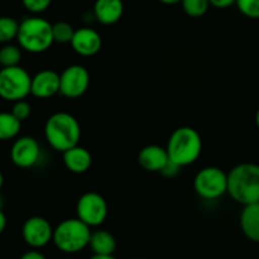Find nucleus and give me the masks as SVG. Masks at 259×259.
<instances>
[{
    "mask_svg": "<svg viewBox=\"0 0 259 259\" xmlns=\"http://www.w3.org/2000/svg\"><path fill=\"white\" fill-rule=\"evenodd\" d=\"M228 194L235 202L246 206L259 202V165L241 163L228 173Z\"/></svg>",
    "mask_w": 259,
    "mask_h": 259,
    "instance_id": "obj_1",
    "label": "nucleus"
},
{
    "mask_svg": "<svg viewBox=\"0 0 259 259\" xmlns=\"http://www.w3.org/2000/svg\"><path fill=\"white\" fill-rule=\"evenodd\" d=\"M81 128L78 119L68 112H57L45 123V138L54 150L64 153L79 145Z\"/></svg>",
    "mask_w": 259,
    "mask_h": 259,
    "instance_id": "obj_2",
    "label": "nucleus"
},
{
    "mask_svg": "<svg viewBox=\"0 0 259 259\" xmlns=\"http://www.w3.org/2000/svg\"><path fill=\"white\" fill-rule=\"evenodd\" d=\"M169 160L179 166L191 165L197 160L202 151V139L192 127H179L174 130L166 145Z\"/></svg>",
    "mask_w": 259,
    "mask_h": 259,
    "instance_id": "obj_3",
    "label": "nucleus"
},
{
    "mask_svg": "<svg viewBox=\"0 0 259 259\" xmlns=\"http://www.w3.org/2000/svg\"><path fill=\"white\" fill-rule=\"evenodd\" d=\"M18 45L31 54L47 51L54 44L52 24L41 17H28L19 23Z\"/></svg>",
    "mask_w": 259,
    "mask_h": 259,
    "instance_id": "obj_4",
    "label": "nucleus"
},
{
    "mask_svg": "<svg viewBox=\"0 0 259 259\" xmlns=\"http://www.w3.org/2000/svg\"><path fill=\"white\" fill-rule=\"evenodd\" d=\"M91 235V228L78 218L66 219L54 229L52 241L59 250L74 254L79 253L89 245Z\"/></svg>",
    "mask_w": 259,
    "mask_h": 259,
    "instance_id": "obj_5",
    "label": "nucleus"
},
{
    "mask_svg": "<svg viewBox=\"0 0 259 259\" xmlns=\"http://www.w3.org/2000/svg\"><path fill=\"white\" fill-rule=\"evenodd\" d=\"M32 76L22 66L0 69V98L8 102L26 99L31 94Z\"/></svg>",
    "mask_w": 259,
    "mask_h": 259,
    "instance_id": "obj_6",
    "label": "nucleus"
},
{
    "mask_svg": "<svg viewBox=\"0 0 259 259\" xmlns=\"http://www.w3.org/2000/svg\"><path fill=\"white\" fill-rule=\"evenodd\" d=\"M193 187L203 200H218L228 193V174L220 168L207 166L196 174Z\"/></svg>",
    "mask_w": 259,
    "mask_h": 259,
    "instance_id": "obj_7",
    "label": "nucleus"
},
{
    "mask_svg": "<svg viewBox=\"0 0 259 259\" xmlns=\"http://www.w3.org/2000/svg\"><path fill=\"white\" fill-rule=\"evenodd\" d=\"M76 215L79 220L87 224L89 228L102 225L108 215L107 201L97 192H87L78 200Z\"/></svg>",
    "mask_w": 259,
    "mask_h": 259,
    "instance_id": "obj_8",
    "label": "nucleus"
},
{
    "mask_svg": "<svg viewBox=\"0 0 259 259\" xmlns=\"http://www.w3.org/2000/svg\"><path fill=\"white\" fill-rule=\"evenodd\" d=\"M89 83L91 75L83 65H70L60 74L59 93L66 98H79L88 91Z\"/></svg>",
    "mask_w": 259,
    "mask_h": 259,
    "instance_id": "obj_9",
    "label": "nucleus"
},
{
    "mask_svg": "<svg viewBox=\"0 0 259 259\" xmlns=\"http://www.w3.org/2000/svg\"><path fill=\"white\" fill-rule=\"evenodd\" d=\"M41 158V146L32 136L17 139L11 149V159L18 168L28 169L36 165Z\"/></svg>",
    "mask_w": 259,
    "mask_h": 259,
    "instance_id": "obj_10",
    "label": "nucleus"
},
{
    "mask_svg": "<svg viewBox=\"0 0 259 259\" xmlns=\"http://www.w3.org/2000/svg\"><path fill=\"white\" fill-rule=\"evenodd\" d=\"M54 229L51 224L41 216H32L27 219L22 228V236L26 244L33 249H39L52 241Z\"/></svg>",
    "mask_w": 259,
    "mask_h": 259,
    "instance_id": "obj_11",
    "label": "nucleus"
},
{
    "mask_svg": "<svg viewBox=\"0 0 259 259\" xmlns=\"http://www.w3.org/2000/svg\"><path fill=\"white\" fill-rule=\"evenodd\" d=\"M70 45L80 56H93L102 49V37L96 29L83 27L76 29Z\"/></svg>",
    "mask_w": 259,
    "mask_h": 259,
    "instance_id": "obj_12",
    "label": "nucleus"
},
{
    "mask_svg": "<svg viewBox=\"0 0 259 259\" xmlns=\"http://www.w3.org/2000/svg\"><path fill=\"white\" fill-rule=\"evenodd\" d=\"M60 91V74L56 71L41 70L32 76L31 80V94L37 98H51Z\"/></svg>",
    "mask_w": 259,
    "mask_h": 259,
    "instance_id": "obj_13",
    "label": "nucleus"
},
{
    "mask_svg": "<svg viewBox=\"0 0 259 259\" xmlns=\"http://www.w3.org/2000/svg\"><path fill=\"white\" fill-rule=\"evenodd\" d=\"M123 11L124 7L122 0H96L93 16L99 23L111 26L122 18Z\"/></svg>",
    "mask_w": 259,
    "mask_h": 259,
    "instance_id": "obj_14",
    "label": "nucleus"
},
{
    "mask_svg": "<svg viewBox=\"0 0 259 259\" xmlns=\"http://www.w3.org/2000/svg\"><path fill=\"white\" fill-rule=\"evenodd\" d=\"M139 164L146 171H160L169 161L165 148L159 145H148L143 148L138 156Z\"/></svg>",
    "mask_w": 259,
    "mask_h": 259,
    "instance_id": "obj_15",
    "label": "nucleus"
},
{
    "mask_svg": "<svg viewBox=\"0 0 259 259\" xmlns=\"http://www.w3.org/2000/svg\"><path fill=\"white\" fill-rule=\"evenodd\" d=\"M62 160L65 166L71 173L81 174L89 170L92 165V155L83 146H74L62 153Z\"/></svg>",
    "mask_w": 259,
    "mask_h": 259,
    "instance_id": "obj_16",
    "label": "nucleus"
},
{
    "mask_svg": "<svg viewBox=\"0 0 259 259\" xmlns=\"http://www.w3.org/2000/svg\"><path fill=\"white\" fill-rule=\"evenodd\" d=\"M240 228L246 239L259 243V202L244 206L240 213Z\"/></svg>",
    "mask_w": 259,
    "mask_h": 259,
    "instance_id": "obj_17",
    "label": "nucleus"
},
{
    "mask_svg": "<svg viewBox=\"0 0 259 259\" xmlns=\"http://www.w3.org/2000/svg\"><path fill=\"white\" fill-rule=\"evenodd\" d=\"M89 246L94 254H113L116 250V239L109 231H92Z\"/></svg>",
    "mask_w": 259,
    "mask_h": 259,
    "instance_id": "obj_18",
    "label": "nucleus"
},
{
    "mask_svg": "<svg viewBox=\"0 0 259 259\" xmlns=\"http://www.w3.org/2000/svg\"><path fill=\"white\" fill-rule=\"evenodd\" d=\"M22 122L12 112H0V141L12 140L21 133Z\"/></svg>",
    "mask_w": 259,
    "mask_h": 259,
    "instance_id": "obj_19",
    "label": "nucleus"
},
{
    "mask_svg": "<svg viewBox=\"0 0 259 259\" xmlns=\"http://www.w3.org/2000/svg\"><path fill=\"white\" fill-rule=\"evenodd\" d=\"M22 60V49L17 45L6 44L0 49V66L12 68L18 66Z\"/></svg>",
    "mask_w": 259,
    "mask_h": 259,
    "instance_id": "obj_20",
    "label": "nucleus"
},
{
    "mask_svg": "<svg viewBox=\"0 0 259 259\" xmlns=\"http://www.w3.org/2000/svg\"><path fill=\"white\" fill-rule=\"evenodd\" d=\"M19 23L12 17H0V44H11L18 36Z\"/></svg>",
    "mask_w": 259,
    "mask_h": 259,
    "instance_id": "obj_21",
    "label": "nucleus"
},
{
    "mask_svg": "<svg viewBox=\"0 0 259 259\" xmlns=\"http://www.w3.org/2000/svg\"><path fill=\"white\" fill-rule=\"evenodd\" d=\"M181 4L184 13L192 18H200L205 16L210 8L208 0H182Z\"/></svg>",
    "mask_w": 259,
    "mask_h": 259,
    "instance_id": "obj_22",
    "label": "nucleus"
},
{
    "mask_svg": "<svg viewBox=\"0 0 259 259\" xmlns=\"http://www.w3.org/2000/svg\"><path fill=\"white\" fill-rule=\"evenodd\" d=\"M74 33H75V29L68 22L61 21L52 24L54 42H57V44H70L74 37Z\"/></svg>",
    "mask_w": 259,
    "mask_h": 259,
    "instance_id": "obj_23",
    "label": "nucleus"
},
{
    "mask_svg": "<svg viewBox=\"0 0 259 259\" xmlns=\"http://www.w3.org/2000/svg\"><path fill=\"white\" fill-rule=\"evenodd\" d=\"M235 6L246 18L259 19V0H236Z\"/></svg>",
    "mask_w": 259,
    "mask_h": 259,
    "instance_id": "obj_24",
    "label": "nucleus"
},
{
    "mask_svg": "<svg viewBox=\"0 0 259 259\" xmlns=\"http://www.w3.org/2000/svg\"><path fill=\"white\" fill-rule=\"evenodd\" d=\"M31 104L26 101V99H22V101H17L13 103V108H12V113L16 117L17 119H19L21 122L26 121L29 116H31Z\"/></svg>",
    "mask_w": 259,
    "mask_h": 259,
    "instance_id": "obj_25",
    "label": "nucleus"
},
{
    "mask_svg": "<svg viewBox=\"0 0 259 259\" xmlns=\"http://www.w3.org/2000/svg\"><path fill=\"white\" fill-rule=\"evenodd\" d=\"M52 0H22L24 8L33 14H39L49 9Z\"/></svg>",
    "mask_w": 259,
    "mask_h": 259,
    "instance_id": "obj_26",
    "label": "nucleus"
},
{
    "mask_svg": "<svg viewBox=\"0 0 259 259\" xmlns=\"http://www.w3.org/2000/svg\"><path fill=\"white\" fill-rule=\"evenodd\" d=\"M179 169H181V166H179L178 164H176V163H173L171 160H169L168 163L164 165V168L159 171V173H161L164 177H166V178H173V177H176L177 174L179 173Z\"/></svg>",
    "mask_w": 259,
    "mask_h": 259,
    "instance_id": "obj_27",
    "label": "nucleus"
},
{
    "mask_svg": "<svg viewBox=\"0 0 259 259\" xmlns=\"http://www.w3.org/2000/svg\"><path fill=\"white\" fill-rule=\"evenodd\" d=\"M208 2H210V6L218 9L230 8L231 6L236 3V0H208Z\"/></svg>",
    "mask_w": 259,
    "mask_h": 259,
    "instance_id": "obj_28",
    "label": "nucleus"
},
{
    "mask_svg": "<svg viewBox=\"0 0 259 259\" xmlns=\"http://www.w3.org/2000/svg\"><path fill=\"white\" fill-rule=\"evenodd\" d=\"M21 259H46V256H45L41 251L36 250V249H32V250L26 251V253L21 256Z\"/></svg>",
    "mask_w": 259,
    "mask_h": 259,
    "instance_id": "obj_29",
    "label": "nucleus"
},
{
    "mask_svg": "<svg viewBox=\"0 0 259 259\" xmlns=\"http://www.w3.org/2000/svg\"><path fill=\"white\" fill-rule=\"evenodd\" d=\"M6 226H7V218L4 215L3 210H0V235L3 234V231L6 230Z\"/></svg>",
    "mask_w": 259,
    "mask_h": 259,
    "instance_id": "obj_30",
    "label": "nucleus"
},
{
    "mask_svg": "<svg viewBox=\"0 0 259 259\" xmlns=\"http://www.w3.org/2000/svg\"><path fill=\"white\" fill-rule=\"evenodd\" d=\"M89 259H116L113 254H93Z\"/></svg>",
    "mask_w": 259,
    "mask_h": 259,
    "instance_id": "obj_31",
    "label": "nucleus"
},
{
    "mask_svg": "<svg viewBox=\"0 0 259 259\" xmlns=\"http://www.w3.org/2000/svg\"><path fill=\"white\" fill-rule=\"evenodd\" d=\"M159 2L163 4H166V6H174V4L181 3L182 0H159Z\"/></svg>",
    "mask_w": 259,
    "mask_h": 259,
    "instance_id": "obj_32",
    "label": "nucleus"
},
{
    "mask_svg": "<svg viewBox=\"0 0 259 259\" xmlns=\"http://www.w3.org/2000/svg\"><path fill=\"white\" fill-rule=\"evenodd\" d=\"M255 124L259 130V108L256 109V112H255Z\"/></svg>",
    "mask_w": 259,
    "mask_h": 259,
    "instance_id": "obj_33",
    "label": "nucleus"
},
{
    "mask_svg": "<svg viewBox=\"0 0 259 259\" xmlns=\"http://www.w3.org/2000/svg\"><path fill=\"white\" fill-rule=\"evenodd\" d=\"M3 183H4V177H3V173H2V170H0V189H2V187H3Z\"/></svg>",
    "mask_w": 259,
    "mask_h": 259,
    "instance_id": "obj_34",
    "label": "nucleus"
},
{
    "mask_svg": "<svg viewBox=\"0 0 259 259\" xmlns=\"http://www.w3.org/2000/svg\"><path fill=\"white\" fill-rule=\"evenodd\" d=\"M3 206H4V198L3 196L0 194V210H3Z\"/></svg>",
    "mask_w": 259,
    "mask_h": 259,
    "instance_id": "obj_35",
    "label": "nucleus"
},
{
    "mask_svg": "<svg viewBox=\"0 0 259 259\" xmlns=\"http://www.w3.org/2000/svg\"><path fill=\"white\" fill-rule=\"evenodd\" d=\"M135 259H143V258H135Z\"/></svg>",
    "mask_w": 259,
    "mask_h": 259,
    "instance_id": "obj_36",
    "label": "nucleus"
},
{
    "mask_svg": "<svg viewBox=\"0 0 259 259\" xmlns=\"http://www.w3.org/2000/svg\"><path fill=\"white\" fill-rule=\"evenodd\" d=\"M0 68H2V66H0Z\"/></svg>",
    "mask_w": 259,
    "mask_h": 259,
    "instance_id": "obj_37",
    "label": "nucleus"
}]
</instances>
